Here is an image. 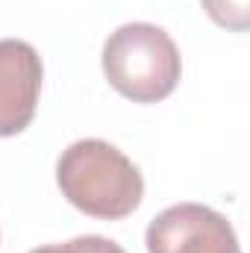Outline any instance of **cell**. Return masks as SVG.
I'll use <instances>...</instances> for the list:
<instances>
[{
	"mask_svg": "<svg viewBox=\"0 0 250 253\" xmlns=\"http://www.w3.org/2000/svg\"><path fill=\"white\" fill-rule=\"evenodd\" d=\"M62 197L80 212L100 221L132 215L144 197V177L124 153L103 138H80L56 162Z\"/></svg>",
	"mask_w": 250,
	"mask_h": 253,
	"instance_id": "cell-1",
	"label": "cell"
},
{
	"mask_svg": "<svg viewBox=\"0 0 250 253\" xmlns=\"http://www.w3.org/2000/svg\"><path fill=\"white\" fill-rule=\"evenodd\" d=\"M109 85L132 103L165 100L183 74V59L174 39L147 21H132L118 27L100 53Z\"/></svg>",
	"mask_w": 250,
	"mask_h": 253,
	"instance_id": "cell-2",
	"label": "cell"
},
{
	"mask_svg": "<svg viewBox=\"0 0 250 253\" xmlns=\"http://www.w3.org/2000/svg\"><path fill=\"white\" fill-rule=\"evenodd\" d=\"M144 245L147 253H242L233 224L203 203H177L159 212Z\"/></svg>",
	"mask_w": 250,
	"mask_h": 253,
	"instance_id": "cell-3",
	"label": "cell"
},
{
	"mask_svg": "<svg viewBox=\"0 0 250 253\" xmlns=\"http://www.w3.org/2000/svg\"><path fill=\"white\" fill-rule=\"evenodd\" d=\"M42 56L21 39H0V138L24 132L42 94Z\"/></svg>",
	"mask_w": 250,
	"mask_h": 253,
	"instance_id": "cell-4",
	"label": "cell"
},
{
	"mask_svg": "<svg viewBox=\"0 0 250 253\" xmlns=\"http://www.w3.org/2000/svg\"><path fill=\"white\" fill-rule=\"evenodd\" d=\"M206 15L233 33H245L250 27V0H200Z\"/></svg>",
	"mask_w": 250,
	"mask_h": 253,
	"instance_id": "cell-5",
	"label": "cell"
},
{
	"mask_svg": "<svg viewBox=\"0 0 250 253\" xmlns=\"http://www.w3.org/2000/svg\"><path fill=\"white\" fill-rule=\"evenodd\" d=\"M71 245L77 248V253H126L118 242L103 239V236H77L71 239Z\"/></svg>",
	"mask_w": 250,
	"mask_h": 253,
	"instance_id": "cell-6",
	"label": "cell"
},
{
	"mask_svg": "<svg viewBox=\"0 0 250 253\" xmlns=\"http://www.w3.org/2000/svg\"><path fill=\"white\" fill-rule=\"evenodd\" d=\"M30 253H77V248L71 242H65V245H44V248H36Z\"/></svg>",
	"mask_w": 250,
	"mask_h": 253,
	"instance_id": "cell-7",
	"label": "cell"
}]
</instances>
